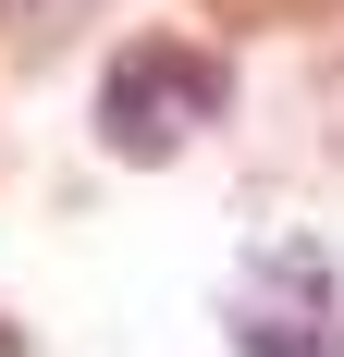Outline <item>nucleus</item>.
<instances>
[{"label": "nucleus", "mask_w": 344, "mask_h": 357, "mask_svg": "<svg viewBox=\"0 0 344 357\" xmlns=\"http://www.w3.org/2000/svg\"><path fill=\"white\" fill-rule=\"evenodd\" d=\"M209 13H271V25H295L308 0H209Z\"/></svg>", "instance_id": "obj_3"}, {"label": "nucleus", "mask_w": 344, "mask_h": 357, "mask_svg": "<svg viewBox=\"0 0 344 357\" xmlns=\"http://www.w3.org/2000/svg\"><path fill=\"white\" fill-rule=\"evenodd\" d=\"M221 333H234V357H344V321H332V259H308L295 308H283L271 284H246L234 308H221Z\"/></svg>", "instance_id": "obj_2"}, {"label": "nucleus", "mask_w": 344, "mask_h": 357, "mask_svg": "<svg viewBox=\"0 0 344 357\" xmlns=\"http://www.w3.org/2000/svg\"><path fill=\"white\" fill-rule=\"evenodd\" d=\"M234 111V74L209 37H123L99 74V148L111 160H172V148Z\"/></svg>", "instance_id": "obj_1"}, {"label": "nucleus", "mask_w": 344, "mask_h": 357, "mask_svg": "<svg viewBox=\"0 0 344 357\" xmlns=\"http://www.w3.org/2000/svg\"><path fill=\"white\" fill-rule=\"evenodd\" d=\"M0 357H25V333H13V321H0Z\"/></svg>", "instance_id": "obj_4"}]
</instances>
